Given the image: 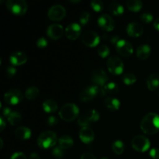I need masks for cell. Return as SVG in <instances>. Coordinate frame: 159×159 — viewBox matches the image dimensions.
Returning <instances> with one entry per match:
<instances>
[{
	"mask_svg": "<svg viewBox=\"0 0 159 159\" xmlns=\"http://www.w3.org/2000/svg\"><path fill=\"white\" fill-rule=\"evenodd\" d=\"M80 159H97V158H96V156H95L93 154L89 153V152H86V153L82 154Z\"/></svg>",
	"mask_w": 159,
	"mask_h": 159,
	"instance_id": "7bdbcfd3",
	"label": "cell"
},
{
	"mask_svg": "<svg viewBox=\"0 0 159 159\" xmlns=\"http://www.w3.org/2000/svg\"><path fill=\"white\" fill-rule=\"evenodd\" d=\"M98 54L102 58H106V57H108L110 54V48L105 44H102L99 47L97 50Z\"/></svg>",
	"mask_w": 159,
	"mask_h": 159,
	"instance_id": "836d02e7",
	"label": "cell"
},
{
	"mask_svg": "<svg viewBox=\"0 0 159 159\" xmlns=\"http://www.w3.org/2000/svg\"><path fill=\"white\" fill-rule=\"evenodd\" d=\"M105 93L103 89H101L97 85H92V86L86 87L81 92L79 95V99L81 102H89L93 100L96 96H105Z\"/></svg>",
	"mask_w": 159,
	"mask_h": 159,
	"instance_id": "277c9868",
	"label": "cell"
},
{
	"mask_svg": "<svg viewBox=\"0 0 159 159\" xmlns=\"http://www.w3.org/2000/svg\"><path fill=\"white\" fill-rule=\"evenodd\" d=\"M154 27L157 30L159 31V18L157 19L155 21V23H154Z\"/></svg>",
	"mask_w": 159,
	"mask_h": 159,
	"instance_id": "c3c4849f",
	"label": "cell"
},
{
	"mask_svg": "<svg viewBox=\"0 0 159 159\" xmlns=\"http://www.w3.org/2000/svg\"><path fill=\"white\" fill-rule=\"evenodd\" d=\"M98 25L104 31H112L115 27V22L108 14H102L98 19Z\"/></svg>",
	"mask_w": 159,
	"mask_h": 159,
	"instance_id": "5bb4252c",
	"label": "cell"
},
{
	"mask_svg": "<svg viewBox=\"0 0 159 159\" xmlns=\"http://www.w3.org/2000/svg\"><path fill=\"white\" fill-rule=\"evenodd\" d=\"M152 53V50H151L150 46L147 44H142L140 45L137 49V57L141 60H145V59L148 58Z\"/></svg>",
	"mask_w": 159,
	"mask_h": 159,
	"instance_id": "ffe728a7",
	"label": "cell"
},
{
	"mask_svg": "<svg viewBox=\"0 0 159 159\" xmlns=\"http://www.w3.org/2000/svg\"><path fill=\"white\" fill-rule=\"evenodd\" d=\"M123 81L127 85H133L134 83H135L137 82V77L133 73H127V74H125L124 75Z\"/></svg>",
	"mask_w": 159,
	"mask_h": 159,
	"instance_id": "d6a6232c",
	"label": "cell"
},
{
	"mask_svg": "<svg viewBox=\"0 0 159 159\" xmlns=\"http://www.w3.org/2000/svg\"><path fill=\"white\" fill-rule=\"evenodd\" d=\"M119 40H120V39H119V37H118V36H113V37H110V42L115 45L118 43V41H119Z\"/></svg>",
	"mask_w": 159,
	"mask_h": 159,
	"instance_id": "bcb514c9",
	"label": "cell"
},
{
	"mask_svg": "<svg viewBox=\"0 0 159 159\" xmlns=\"http://www.w3.org/2000/svg\"><path fill=\"white\" fill-rule=\"evenodd\" d=\"M11 113H12V110H11L9 108H8V107H5V108L3 109L2 115L3 116H6V117H7V116H9Z\"/></svg>",
	"mask_w": 159,
	"mask_h": 159,
	"instance_id": "ee69618b",
	"label": "cell"
},
{
	"mask_svg": "<svg viewBox=\"0 0 159 159\" xmlns=\"http://www.w3.org/2000/svg\"><path fill=\"white\" fill-rule=\"evenodd\" d=\"M66 16V9L63 6L54 5L48 10V16L52 21H61Z\"/></svg>",
	"mask_w": 159,
	"mask_h": 159,
	"instance_id": "30bf717a",
	"label": "cell"
},
{
	"mask_svg": "<svg viewBox=\"0 0 159 159\" xmlns=\"http://www.w3.org/2000/svg\"><path fill=\"white\" fill-rule=\"evenodd\" d=\"M58 106L56 101L53 99H47L43 102V109L46 113H52L57 110Z\"/></svg>",
	"mask_w": 159,
	"mask_h": 159,
	"instance_id": "d4e9b609",
	"label": "cell"
},
{
	"mask_svg": "<svg viewBox=\"0 0 159 159\" xmlns=\"http://www.w3.org/2000/svg\"><path fill=\"white\" fill-rule=\"evenodd\" d=\"M82 31V27L78 23H71L65 28V34L68 39L71 40H77Z\"/></svg>",
	"mask_w": 159,
	"mask_h": 159,
	"instance_id": "9a60e30c",
	"label": "cell"
},
{
	"mask_svg": "<svg viewBox=\"0 0 159 159\" xmlns=\"http://www.w3.org/2000/svg\"><path fill=\"white\" fill-rule=\"evenodd\" d=\"M5 127H6V123H5L4 119H3L2 116H1V117H0V130H1L0 131H3Z\"/></svg>",
	"mask_w": 159,
	"mask_h": 159,
	"instance_id": "f6af8a7d",
	"label": "cell"
},
{
	"mask_svg": "<svg viewBox=\"0 0 159 159\" xmlns=\"http://www.w3.org/2000/svg\"><path fill=\"white\" fill-rule=\"evenodd\" d=\"M124 149H125L124 144L123 143V141H120V140L115 141L112 144V150L117 155H122L124 152Z\"/></svg>",
	"mask_w": 159,
	"mask_h": 159,
	"instance_id": "4dcf8cb0",
	"label": "cell"
},
{
	"mask_svg": "<svg viewBox=\"0 0 159 159\" xmlns=\"http://www.w3.org/2000/svg\"><path fill=\"white\" fill-rule=\"evenodd\" d=\"M126 6L129 10L137 12L142 9L143 3L140 0H128L126 2Z\"/></svg>",
	"mask_w": 159,
	"mask_h": 159,
	"instance_id": "484cf974",
	"label": "cell"
},
{
	"mask_svg": "<svg viewBox=\"0 0 159 159\" xmlns=\"http://www.w3.org/2000/svg\"><path fill=\"white\" fill-rule=\"evenodd\" d=\"M29 159H40V156H39L38 154L37 153H31L30 155Z\"/></svg>",
	"mask_w": 159,
	"mask_h": 159,
	"instance_id": "7dc6e473",
	"label": "cell"
},
{
	"mask_svg": "<svg viewBox=\"0 0 159 159\" xmlns=\"http://www.w3.org/2000/svg\"><path fill=\"white\" fill-rule=\"evenodd\" d=\"M79 138L84 144H90L94 141V131L89 127H82L79 131Z\"/></svg>",
	"mask_w": 159,
	"mask_h": 159,
	"instance_id": "e0dca14e",
	"label": "cell"
},
{
	"mask_svg": "<svg viewBox=\"0 0 159 159\" xmlns=\"http://www.w3.org/2000/svg\"><path fill=\"white\" fill-rule=\"evenodd\" d=\"M40 94V90L36 86H30L26 90L25 93V96L29 100H34L36 98L38 97Z\"/></svg>",
	"mask_w": 159,
	"mask_h": 159,
	"instance_id": "f1b7e54d",
	"label": "cell"
},
{
	"mask_svg": "<svg viewBox=\"0 0 159 159\" xmlns=\"http://www.w3.org/2000/svg\"><path fill=\"white\" fill-rule=\"evenodd\" d=\"M46 123L48 126L53 127V126H55L58 124V120H57V118L55 117V116H49V117H48Z\"/></svg>",
	"mask_w": 159,
	"mask_h": 159,
	"instance_id": "ab89813d",
	"label": "cell"
},
{
	"mask_svg": "<svg viewBox=\"0 0 159 159\" xmlns=\"http://www.w3.org/2000/svg\"><path fill=\"white\" fill-rule=\"evenodd\" d=\"M127 33L130 37H139L144 33V27L138 23H130L127 26Z\"/></svg>",
	"mask_w": 159,
	"mask_h": 159,
	"instance_id": "ac0fdd59",
	"label": "cell"
},
{
	"mask_svg": "<svg viewBox=\"0 0 159 159\" xmlns=\"http://www.w3.org/2000/svg\"><path fill=\"white\" fill-rule=\"evenodd\" d=\"M141 20L144 23H150L153 20V16L150 12H144L141 15Z\"/></svg>",
	"mask_w": 159,
	"mask_h": 159,
	"instance_id": "8d00e7d4",
	"label": "cell"
},
{
	"mask_svg": "<svg viewBox=\"0 0 159 159\" xmlns=\"http://www.w3.org/2000/svg\"><path fill=\"white\" fill-rule=\"evenodd\" d=\"M0 144H1V145H0V149H2L3 147V141L2 138H0Z\"/></svg>",
	"mask_w": 159,
	"mask_h": 159,
	"instance_id": "681fc988",
	"label": "cell"
},
{
	"mask_svg": "<svg viewBox=\"0 0 159 159\" xmlns=\"http://www.w3.org/2000/svg\"><path fill=\"white\" fill-rule=\"evenodd\" d=\"M92 80L96 84V85L103 88L107 85L106 83H107V80H108V77H107L104 70H102V68H96L93 71Z\"/></svg>",
	"mask_w": 159,
	"mask_h": 159,
	"instance_id": "4fadbf2b",
	"label": "cell"
},
{
	"mask_svg": "<svg viewBox=\"0 0 159 159\" xmlns=\"http://www.w3.org/2000/svg\"><path fill=\"white\" fill-rule=\"evenodd\" d=\"M116 51L120 55L128 57L132 55L134 52L133 46L129 41L126 40H120L116 44Z\"/></svg>",
	"mask_w": 159,
	"mask_h": 159,
	"instance_id": "7c38bea8",
	"label": "cell"
},
{
	"mask_svg": "<svg viewBox=\"0 0 159 159\" xmlns=\"http://www.w3.org/2000/svg\"><path fill=\"white\" fill-rule=\"evenodd\" d=\"M64 28L61 25L54 23L48 26L47 30V35L52 40H58L63 36Z\"/></svg>",
	"mask_w": 159,
	"mask_h": 159,
	"instance_id": "2e32d148",
	"label": "cell"
},
{
	"mask_svg": "<svg viewBox=\"0 0 159 159\" xmlns=\"http://www.w3.org/2000/svg\"><path fill=\"white\" fill-rule=\"evenodd\" d=\"M100 115L96 110H90L84 114L81 115L78 119V124L82 127H89L92 123L96 122L99 120Z\"/></svg>",
	"mask_w": 159,
	"mask_h": 159,
	"instance_id": "52a82bcc",
	"label": "cell"
},
{
	"mask_svg": "<svg viewBox=\"0 0 159 159\" xmlns=\"http://www.w3.org/2000/svg\"><path fill=\"white\" fill-rule=\"evenodd\" d=\"M141 129L145 134L154 135L159 131V116L150 113L144 116L141 122Z\"/></svg>",
	"mask_w": 159,
	"mask_h": 159,
	"instance_id": "6da1fadb",
	"label": "cell"
},
{
	"mask_svg": "<svg viewBox=\"0 0 159 159\" xmlns=\"http://www.w3.org/2000/svg\"><path fill=\"white\" fill-rule=\"evenodd\" d=\"M16 71H16V68H14V67H12V66H9L6 69V75L7 77L12 78L16 75Z\"/></svg>",
	"mask_w": 159,
	"mask_h": 159,
	"instance_id": "f35d334b",
	"label": "cell"
},
{
	"mask_svg": "<svg viewBox=\"0 0 159 159\" xmlns=\"http://www.w3.org/2000/svg\"><path fill=\"white\" fill-rule=\"evenodd\" d=\"M72 3H78V2H80V1H70Z\"/></svg>",
	"mask_w": 159,
	"mask_h": 159,
	"instance_id": "f907efd6",
	"label": "cell"
},
{
	"mask_svg": "<svg viewBox=\"0 0 159 159\" xmlns=\"http://www.w3.org/2000/svg\"><path fill=\"white\" fill-rule=\"evenodd\" d=\"M101 159H108L107 158H105V157H103V158H102Z\"/></svg>",
	"mask_w": 159,
	"mask_h": 159,
	"instance_id": "816d5d0a",
	"label": "cell"
},
{
	"mask_svg": "<svg viewBox=\"0 0 159 159\" xmlns=\"http://www.w3.org/2000/svg\"><path fill=\"white\" fill-rule=\"evenodd\" d=\"M23 99V95L20 90L12 89L6 92L4 95V101L9 105H17Z\"/></svg>",
	"mask_w": 159,
	"mask_h": 159,
	"instance_id": "ba28073f",
	"label": "cell"
},
{
	"mask_svg": "<svg viewBox=\"0 0 159 159\" xmlns=\"http://www.w3.org/2000/svg\"><path fill=\"white\" fill-rule=\"evenodd\" d=\"M150 156L153 159H159V148H155L150 151Z\"/></svg>",
	"mask_w": 159,
	"mask_h": 159,
	"instance_id": "b9f144b4",
	"label": "cell"
},
{
	"mask_svg": "<svg viewBox=\"0 0 159 159\" xmlns=\"http://www.w3.org/2000/svg\"><path fill=\"white\" fill-rule=\"evenodd\" d=\"M79 115V109L77 105L74 103H66L61 108L59 116L63 120L73 121L78 118Z\"/></svg>",
	"mask_w": 159,
	"mask_h": 159,
	"instance_id": "3957f363",
	"label": "cell"
},
{
	"mask_svg": "<svg viewBox=\"0 0 159 159\" xmlns=\"http://www.w3.org/2000/svg\"><path fill=\"white\" fill-rule=\"evenodd\" d=\"M8 122L12 126L18 125L22 121V116L19 112L12 111V113L7 116Z\"/></svg>",
	"mask_w": 159,
	"mask_h": 159,
	"instance_id": "4316f807",
	"label": "cell"
},
{
	"mask_svg": "<svg viewBox=\"0 0 159 159\" xmlns=\"http://www.w3.org/2000/svg\"><path fill=\"white\" fill-rule=\"evenodd\" d=\"M147 87L150 91H155L159 87V75L158 74H152L148 77L146 81Z\"/></svg>",
	"mask_w": 159,
	"mask_h": 159,
	"instance_id": "7402d4cb",
	"label": "cell"
},
{
	"mask_svg": "<svg viewBox=\"0 0 159 159\" xmlns=\"http://www.w3.org/2000/svg\"><path fill=\"white\" fill-rule=\"evenodd\" d=\"M103 91L105 94L107 95H116L119 93L120 89L117 84L114 82H110L107 83L105 86L103 87Z\"/></svg>",
	"mask_w": 159,
	"mask_h": 159,
	"instance_id": "83f0119b",
	"label": "cell"
},
{
	"mask_svg": "<svg viewBox=\"0 0 159 159\" xmlns=\"http://www.w3.org/2000/svg\"><path fill=\"white\" fill-rule=\"evenodd\" d=\"M91 8L96 12H100L103 10L104 5L100 0H93L90 3Z\"/></svg>",
	"mask_w": 159,
	"mask_h": 159,
	"instance_id": "1f68e13d",
	"label": "cell"
},
{
	"mask_svg": "<svg viewBox=\"0 0 159 159\" xmlns=\"http://www.w3.org/2000/svg\"><path fill=\"white\" fill-rule=\"evenodd\" d=\"M31 130L30 129L26 127H17L16 130H15V136L17 138L20 140H27L31 137Z\"/></svg>",
	"mask_w": 159,
	"mask_h": 159,
	"instance_id": "44dd1931",
	"label": "cell"
},
{
	"mask_svg": "<svg viewBox=\"0 0 159 159\" xmlns=\"http://www.w3.org/2000/svg\"><path fill=\"white\" fill-rule=\"evenodd\" d=\"M48 44V41L45 37H40L37 41V46L40 49L45 48Z\"/></svg>",
	"mask_w": 159,
	"mask_h": 159,
	"instance_id": "74e56055",
	"label": "cell"
},
{
	"mask_svg": "<svg viewBox=\"0 0 159 159\" xmlns=\"http://www.w3.org/2000/svg\"><path fill=\"white\" fill-rule=\"evenodd\" d=\"M109 10L114 16H120L124 14V8L122 5L117 2H112L109 6Z\"/></svg>",
	"mask_w": 159,
	"mask_h": 159,
	"instance_id": "f546056e",
	"label": "cell"
},
{
	"mask_svg": "<svg viewBox=\"0 0 159 159\" xmlns=\"http://www.w3.org/2000/svg\"><path fill=\"white\" fill-rule=\"evenodd\" d=\"M57 141V137L56 133L46 130L42 132L37 139V144L42 149H48L53 148Z\"/></svg>",
	"mask_w": 159,
	"mask_h": 159,
	"instance_id": "7a4b0ae2",
	"label": "cell"
},
{
	"mask_svg": "<svg viewBox=\"0 0 159 159\" xmlns=\"http://www.w3.org/2000/svg\"><path fill=\"white\" fill-rule=\"evenodd\" d=\"M132 148L138 152H145L150 148V141L143 135L135 136L131 141Z\"/></svg>",
	"mask_w": 159,
	"mask_h": 159,
	"instance_id": "9c48e42d",
	"label": "cell"
},
{
	"mask_svg": "<svg viewBox=\"0 0 159 159\" xmlns=\"http://www.w3.org/2000/svg\"><path fill=\"white\" fill-rule=\"evenodd\" d=\"M104 106L110 111H116L120 109V102L116 98L108 97L104 100Z\"/></svg>",
	"mask_w": 159,
	"mask_h": 159,
	"instance_id": "603a6c76",
	"label": "cell"
},
{
	"mask_svg": "<svg viewBox=\"0 0 159 159\" xmlns=\"http://www.w3.org/2000/svg\"><path fill=\"white\" fill-rule=\"evenodd\" d=\"M82 41L85 46L89 47V48H95L99 43L100 37L95 31L89 30L82 34Z\"/></svg>",
	"mask_w": 159,
	"mask_h": 159,
	"instance_id": "8fae6325",
	"label": "cell"
},
{
	"mask_svg": "<svg viewBox=\"0 0 159 159\" xmlns=\"http://www.w3.org/2000/svg\"><path fill=\"white\" fill-rule=\"evenodd\" d=\"M10 159H27L26 155L23 152H16L11 156Z\"/></svg>",
	"mask_w": 159,
	"mask_h": 159,
	"instance_id": "60d3db41",
	"label": "cell"
},
{
	"mask_svg": "<svg viewBox=\"0 0 159 159\" xmlns=\"http://www.w3.org/2000/svg\"><path fill=\"white\" fill-rule=\"evenodd\" d=\"M6 8L16 16H23L27 11V3L23 0H8Z\"/></svg>",
	"mask_w": 159,
	"mask_h": 159,
	"instance_id": "5b68a950",
	"label": "cell"
},
{
	"mask_svg": "<svg viewBox=\"0 0 159 159\" xmlns=\"http://www.w3.org/2000/svg\"><path fill=\"white\" fill-rule=\"evenodd\" d=\"M58 144L61 148H62L65 150L71 148L74 144V141L72 138L68 135H63L58 139Z\"/></svg>",
	"mask_w": 159,
	"mask_h": 159,
	"instance_id": "cb8c5ba5",
	"label": "cell"
},
{
	"mask_svg": "<svg viewBox=\"0 0 159 159\" xmlns=\"http://www.w3.org/2000/svg\"><path fill=\"white\" fill-rule=\"evenodd\" d=\"M90 18H91V16H90V14L87 12H84L81 14L79 21H80L81 24L83 25V26H85V25H86L87 23L89 22Z\"/></svg>",
	"mask_w": 159,
	"mask_h": 159,
	"instance_id": "d590c367",
	"label": "cell"
},
{
	"mask_svg": "<svg viewBox=\"0 0 159 159\" xmlns=\"http://www.w3.org/2000/svg\"><path fill=\"white\" fill-rule=\"evenodd\" d=\"M65 150L61 148L60 146H57V147L54 148L52 151L53 156L57 159H63L65 157Z\"/></svg>",
	"mask_w": 159,
	"mask_h": 159,
	"instance_id": "e575fe53",
	"label": "cell"
},
{
	"mask_svg": "<svg viewBox=\"0 0 159 159\" xmlns=\"http://www.w3.org/2000/svg\"><path fill=\"white\" fill-rule=\"evenodd\" d=\"M9 61L12 65L20 66L27 61V56L25 53L21 51H16L10 55Z\"/></svg>",
	"mask_w": 159,
	"mask_h": 159,
	"instance_id": "d6986e66",
	"label": "cell"
},
{
	"mask_svg": "<svg viewBox=\"0 0 159 159\" xmlns=\"http://www.w3.org/2000/svg\"><path fill=\"white\" fill-rule=\"evenodd\" d=\"M107 66L108 71L114 75H120L124 71V65L123 61L116 56H111L109 57L107 62Z\"/></svg>",
	"mask_w": 159,
	"mask_h": 159,
	"instance_id": "8992f818",
	"label": "cell"
}]
</instances>
